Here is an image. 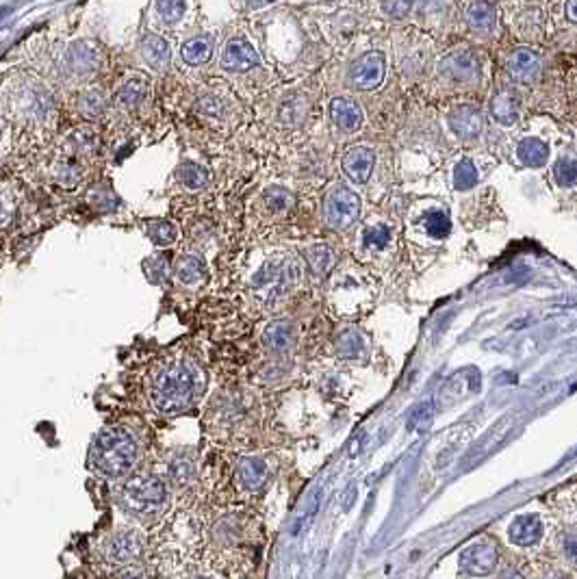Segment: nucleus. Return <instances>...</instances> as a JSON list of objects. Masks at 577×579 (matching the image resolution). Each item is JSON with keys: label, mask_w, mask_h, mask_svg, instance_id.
Here are the masks:
<instances>
[{"label": "nucleus", "mask_w": 577, "mask_h": 579, "mask_svg": "<svg viewBox=\"0 0 577 579\" xmlns=\"http://www.w3.org/2000/svg\"><path fill=\"white\" fill-rule=\"evenodd\" d=\"M118 501L129 515H154L168 501V486H165V482L159 476L137 473V476H131L129 480L122 484Z\"/></svg>", "instance_id": "obj_4"}, {"label": "nucleus", "mask_w": 577, "mask_h": 579, "mask_svg": "<svg viewBox=\"0 0 577 579\" xmlns=\"http://www.w3.org/2000/svg\"><path fill=\"white\" fill-rule=\"evenodd\" d=\"M330 118L343 132H357L363 126V111L354 100L335 98L330 103Z\"/></svg>", "instance_id": "obj_15"}, {"label": "nucleus", "mask_w": 577, "mask_h": 579, "mask_svg": "<svg viewBox=\"0 0 577 579\" xmlns=\"http://www.w3.org/2000/svg\"><path fill=\"white\" fill-rule=\"evenodd\" d=\"M143 271H146L150 282H161L165 280V274H168V263H165L163 256H150L143 263Z\"/></svg>", "instance_id": "obj_39"}, {"label": "nucleus", "mask_w": 577, "mask_h": 579, "mask_svg": "<svg viewBox=\"0 0 577 579\" xmlns=\"http://www.w3.org/2000/svg\"><path fill=\"white\" fill-rule=\"evenodd\" d=\"M324 215L330 228L337 231H346L358 220L360 215V200L354 191H349L347 187H332L328 198L324 204Z\"/></svg>", "instance_id": "obj_5"}, {"label": "nucleus", "mask_w": 577, "mask_h": 579, "mask_svg": "<svg viewBox=\"0 0 577 579\" xmlns=\"http://www.w3.org/2000/svg\"><path fill=\"white\" fill-rule=\"evenodd\" d=\"M567 18L569 22L577 20V0H567Z\"/></svg>", "instance_id": "obj_44"}, {"label": "nucleus", "mask_w": 577, "mask_h": 579, "mask_svg": "<svg viewBox=\"0 0 577 579\" xmlns=\"http://www.w3.org/2000/svg\"><path fill=\"white\" fill-rule=\"evenodd\" d=\"M449 128L454 135L460 139H475L484 128V118H482L480 109L474 104H458L456 109L449 111Z\"/></svg>", "instance_id": "obj_12"}, {"label": "nucleus", "mask_w": 577, "mask_h": 579, "mask_svg": "<svg viewBox=\"0 0 577 579\" xmlns=\"http://www.w3.org/2000/svg\"><path fill=\"white\" fill-rule=\"evenodd\" d=\"M213 50H215V42L210 35H200V37H193V40H190L182 46L181 54L182 59H185V64L190 65H202L207 64V61L213 57Z\"/></svg>", "instance_id": "obj_20"}, {"label": "nucleus", "mask_w": 577, "mask_h": 579, "mask_svg": "<svg viewBox=\"0 0 577 579\" xmlns=\"http://www.w3.org/2000/svg\"><path fill=\"white\" fill-rule=\"evenodd\" d=\"M497 564V549L491 543H475L460 554V569L471 577H484Z\"/></svg>", "instance_id": "obj_10"}, {"label": "nucleus", "mask_w": 577, "mask_h": 579, "mask_svg": "<svg viewBox=\"0 0 577 579\" xmlns=\"http://www.w3.org/2000/svg\"><path fill=\"white\" fill-rule=\"evenodd\" d=\"M140 460V441L129 427H103L87 449V469L104 480H120L135 469Z\"/></svg>", "instance_id": "obj_1"}, {"label": "nucleus", "mask_w": 577, "mask_h": 579, "mask_svg": "<svg viewBox=\"0 0 577 579\" xmlns=\"http://www.w3.org/2000/svg\"><path fill=\"white\" fill-rule=\"evenodd\" d=\"M198 395V371L190 363H170L154 371L148 387L150 404L163 415H179Z\"/></svg>", "instance_id": "obj_2"}, {"label": "nucleus", "mask_w": 577, "mask_h": 579, "mask_svg": "<svg viewBox=\"0 0 577 579\" xmlns=\"http://www.w3.org/2000/svg\"><path fill=\"white\" fill-rule=\"evenodd\" d=\"M391 241V232L386 226H374L365 231V246L369 250H382Z\"/></svg>", "instance_id": "obj_36"}, {"label": "nucleus", "mask_w": 577, "mask_h": 579, "mask_svg": "<svg viewBox=\"0 0 577 579\" xmlns=\"http://www.w3.org/2000/svg\"><path fill=\"white\" fill-rule=\"evenodd\" d=\"M543 26H545V18H543V11L532 7L521 14L519 18V31L523 37H538L543 33Z\"/></svg>", "instance_id": "obj_30"}, {"label": "nucleus", "mask_w": 577, "mask_h": 579, "mask_svg": "<svg viewBox=\"0 0 577 579\" xmlns=\"http://www.w3.org/2000/svg\"><path fill=\"white\" fill-rule=\"evenodd\" d=\"M198 109L202 111V113L220 115L221 113V103H220L218 98H213V96H204V98H200Z\"/></svg>", "instance_id": "obj_43"}, {"label": "nucleus", "mask_w": 577, "mask_h": 579, "mask_svg": "<svg viewBox=\"0 0 577 579\" xmlns=\"http://www.w3.org/2000/svg\"><path fill=\"white\" fill-rule=\"evenodd\" d=\"M176 278L182 285H198L207 278V267L198 256H182L176 263Z\"/></svg>", "instance_id": "obj_24"}, {"label": "nucleus", "mask_w": 577, "mask_h": 579, "mask_svg": "<svg viewBox=\"0 0 577 579\" xmlns=\"http://www.w3.org/2000/svg\"><path fill=\"white\" fill-rule=\"evenodd\" d=\"M307 263L313 276L324 278L330 271V267L335 265V254L328 246H315L307 252Z\"/></svg>", "instance_id": "obj_28"}, {"label": "nucleus", "mask_w": 577, "mask_h": 579, "mask_svg": "<svg viewBox=\"0 0 577 579\" xmlns=\"http://www.w3.org/2000/svg\"><path fill=\"white\" fill-rule=\"evenodd\" d=\"M5 143H7V126H5L3 118H0V154L5 152Z\"/></svg>", "instance_id": "obj_45"}, {"label": "nucleus", "mask_w": 577, "mask_h": 579, "mask_svg": "<svg viewBox=\"0 0 577 579\" xmlns=\"http://www.w3.org/2000/svg\"><path fill=\"white\" fill-rule=\"evenodd\" d=\"M363 349V339L354 332H343L337 341V352L341 356H354Z\"/></svg>", "instance_id": "obj_38"}, {"label": "nucleus", "mask_w": 577, "mask_h": 579, "mask_svg": "<svg viewBox=\"0 0 577 579\" xmlns=\"http://www.w3.org/2000/svg\"><path fill=\"white\" fill-rule=\"evenodd\" d=\"M176 176H179L181 185L190 189V191H198V189L207 187L209 182V172L198 163H182L179 170H176Z\"/></svg>", "instance_id": "obj_27"}, {"label": "nucleus", "mask_w": 577, "mask_h": 579, "mask_svg": "<svg viewBox=\"0 0 577 579\" xmlns=\"http://www.w3.org/2000/svg\"><path fill=\"white\" fill-rule=\"evenodd\" d=\"M424 226H425V232H428V235L435 237V239L447 237L449 228H452L447 215L443 213V211H428V213L424 215Z\"/></svg>", "instance_id": "obj_32"}, {"label": "nucleus", "mask_w": 577, "mask_h": 579, "mask_svg": "<svg viewBox=\"0 0 577 579\" xmlns=\"http://www.w3.org/2000/svg\"><path fill=\"white\" fill-rule=\"evenodd\" d=\"M118 579H142L140 575H132V573H124V575H120Z\"/></svg>", "instance_id": "obj_48"}, {"label": "nucleus", "mask_w": 577, "mask_h": 579, "mask_svg": "<svg viewBox=\"0 0 577 579\" xmlns=\"http://www.w3.org/2000/svg\"><path fill=\"white\" fill-rule=\"evenodd\" d=\"M100 65L98 48L90 42H74L64 53V70L72 79H90Z\"/></svg>", "instance_id": "obj_8"}, {"label": "nucleus", "mask_w": 577, "mask_h": 579, "mask_svg": "<svg viewBox=\"0 0 577 579\" xmlns=\"http://www.w3.org/2000/svg\"><path fill=\"white\" fill-rule=\"evenodd\" d=\"M467 22L471 31L480 33V35H491L497 26V15L491 3L486 0H475L467 9Z\"/></svg>", "instance_id": "obj_19"}, {"label": "nucleus", "mask_w": 577, "mask_h": 579, "mask_svg": "<svg viewBox=\"0 0 577 579\" xmlns=\"http://www.w3.org/2000/svg\"><path fill=\"white\" fill-rule=\"evenodd\" d=\"M146 89H148L146 81L140 79V76H132V79H129L120 87L115 100H118L122 109H137L143 103V98H146Z\"/></svg>", "instance_id": "obj_23"}, {"label": "nucleus", "mask_w": 577, "mask_h": 579, "mask_svg": "<svg viewBox=\"0 0 577 579\" xmlns=\"http://www.w3.org/2000/svg\"><path fill=\"white\" fill-rule=\"evenodd\" d=\"M104 107H107V98L98 92V89H87L83 92L79 100H76V109L85 120H96L103 115Z\"/></svg>", "instance_id": "obj_25"}, {"label": "nucleus", "mask_w": 577, "mask_h": 579, "mask_svg": "<svg viewBox=\"0 0 577 579\" xmlns=\"http://www.w3.org/2000/svg\"><path fill=\"white\" fill-rule=\"evenodd\" d=\"M7 109L15 120L31 128L46 126L54 118V98L42 81L22 76L7 89Z\"/></svg>", "instance_id": "obj_3"}, {"label": "nucleus", "mask_w": 577, "mask_h": 579, "mask_svg": "<svg viewBox=\"0 0 577 579\" xmlns=\"http://www.w3.org/2000/svg\"><path fill=\"white\" fill-rule=\"evenodd\" d=\"M304 118V107L299 104V98H296V103H291V100H285L280 107V120L287 122V124H296V122H299Z\"/></svg>", "instance_id": "obj_41"}, {"label": "nucleus", "mask_w": 577, "mask_h": 579, "mask_svg": "<svg viewBox=\"0 0 577 579\" xmlns=\"http://www.w3.org/2000/svg\"><path fill=\"white\" fill-rule=\"evenodd\" d=\"M441 74L456 85H471L480 81V64L469 50H456L441 61Z\"/></svg>", "instance_id": "obj_9"}, {"label": "nucleus", "mask_w": 577, "mask_h": 579, "mask_svg": "<svg viewBox=\"0 0 577 579\" xmlns=\"http://www.w3.org/2000/svg\"><path fill=\"white\" fill-rule=\"evenodd\" d=\"M240 476L248 488H259L268 477V466L257 458H246L240 466Z\"/></svg>", "instance_id": "obj_29"}, {"label": "nucleus", "mask_w": 577, "mask_h": 579, "mask_svg": "<svg viewBox=\"0 0 577 579\" xmlns=\"http://www.w3.org/2000/svg\"><path fill=\"white\" fill-rule=\"evenodd\" d=\"M142 59L152 68L154 72H163L170 65L171 53H170V44L163 40L161 35H146L142 40L140 46Z\"/></svg>", "instance_id": "obj_18"}, {"label": "nucleus", "mask_w": 577, "mask_h": 579, "mask_svg": "<svg viewBox=\"0 0 577 579\" xmlns=\"http://www.w3.org/2000/svg\"><path fill=\"white\" fill-rule=\"evenodd\" d=\"M146 235H148L150 241L154 243V246L168 248L176 241L179 231H176V226L168 220H152L146 224Z\"/></svg>", "instance_id": "obj_26"}, {"label": "nucleus", "mask_w": 577, "mask_h": 579, "mask_svg": "<svg viewBox=\"0 0 577 579\" xmlns=\"http://www.w3.org/2000/svg\"><path fill=\"white\" fill-rule=\"evenodd\" d=\"M575 174H577L575 159H571V157L560 159L556 163V170H553V176H556L558 187H562V189H569V187L575 185Z\"/></svg>", "instance_id": "obj_34"}, {"label": "nucleus", "mask_w": 577, "mask_h": 579, "mask_svg": "<svg viewBox=\"0 0 577 579\" xmlns=\"http://www.w3.org/2000/svg\"><path fill=\"white\" fill-rule=\"evenodd\" d=\"M274 3V0H246V5L249 9H260V7H265V5H271Z\"/></svg>", "instance_id": "obj_46"}, {"label": "nucleus", "mask_w": 577, "mask_h": 579, "mask_svg": "<svg viewBox=\"0 0 577 579\" xmlns=\"http://www.w3.org/2000/svg\"><path fill=\"white\" fill-rule=\"evenodd\" d=\"M413 5H415V0H380L382 14L388 15V18H396V20L406 18V15L410 14V9H413Z\"/></svg>", "instance_id": "obj_35"}, {"label": "nucleus", "mask_w": 577, "mask_h": 579, "mask_svg": "<svg viewBox=\"0 0 577 579\" xmlns=\"http://www.w3.org/2000/svg\"><path fill=\"white\" fill-rule=\"evenodd\" d=\"M475 182H478V170H475V165L469 159H463L456 165V170H454V187L458 191H467Z\"/></svg>", "instance_id": "obj_31"}, {"label": "nucleus", "mask_w": 577, "mask_h": 579, "mask_svg": "<svg viewBox=\"0 0 577 579\" xmlns=\"http://www.w3.org/2000/svg\"><path fill=\"white\" fill-rule=\"evenodd\" d=\"M15 217V202L14 196L5 189H0V231H5Z\"/></svg>", "instance_id": "obj_40"}, {"label": "nucleus", "mask_w": 577, "mask_h": 579, "mask_svg": "<svg viewBox=\"0 0 577 579\" xmlns=\"http://www.w3.org/2000/svg\"><path fill=\"white\" fill-rule=\"evenodd\" d=\"M547 157H549V148L545 142H541V139L530 137V139H523V142H519L517 159L523 165L543 167L547 163Z\"/></svg>", "instance_id": "obj_21"}, {"label": "nucleus", "mask_w": 577, "mask_h": 579, "mask_svg": "<svg viewBox=\"0 0 577 579\" xmlns=\"http://www.w3.org/2000/svg\"><path fill=\"white\" fill-rule=\"evenodd\" d=\"M170 471H171V477H174L176 482H190L193 477V465L185 458H176L174 462H171Z\"/></svg>", "instance_id": "obj_42"}, {"label": "nucleus", "mask_w": 577, "mask_h": 579, "mask_svg": "<svg viewBox=\"0 0 577 579\" xmlns=\"http://www.w3.org/2000/svg\"><path fill=\"white\" fill-rule=\"evenodd\" d=\"M502 579H523L519 575V573H514V571H508V573H504L502 575Z\"/></svg>", "instance_id": "obj_47"}, {"label": "nucleus", "mask_w": 577, "mask_h": 579, "mask_svg": "<svg viewBox=\"0 0 577 579\" xmlns=\"http://www.w3.org/2000/svg\"><path fill=\"white\" fill-rule=\"evenodd\" d=\"M386 76V57L380 50H371L365 53L363 57H358L349 68L347 81L354 89L360 92H374L382 85Z\"/></svg>", "instance_id": "obj_6"}, {"label": "nucleus", "mask_w": 577, "mask_h": 579, "mask_svg": "<svg viewBox=\"0 0 577 579\" xmlns=\"http://www.w3.org/2000/svg\"><path fill=\"white\" fill-rule=\"evenodd\" d=\"M187 5L185 0H157V14L159 18L168 25H174L179 22L182 15H185Z\"/></svg>", "instance_id": "obj_33"}, {"label": "nucleus", "mask_w": 577, "mask_h": 579, "mask_svg": "<svg viewBox=\"0 0 577 579\" xmlns=\"http://www.w3.org/2000/svg\"><path fill=\"white\" fill-rule=\"evenodd\" d=\"M491 113L499 124L504 126H514L519 122L521 107L519 98L514 96L510 89H499L495 96L491 98Z\"/></svg>", "instance_id": "obj_17"}, {"label": "nucleus", "mask_w": 577, "mask_h": 579, "mask_svg": "<svg viewBox=\"0 0 577 579\" xmlns=\"http://www.w3.org/2000/svg\"><path fill=\"white\" fill-rule=\"evenodd\" d=\"M143 554V538L135 530H120L111 534V538L104 545V558L113 566L132 564L142 558Z\"/></svg>", "instance_id": "obj_7"}, {"label": "nucleus", "mask_w": 577, "mask_h": 579, "mask_svg": "<svg viewBox=\"0 0 577 579\" xmlns=\"http://www.w3.org/2000/svg\"><path fill=\"white\" fill-rule=\"evenodd\" d=\"M293 341H296V330H293V326L285 319L274 321V324H269L268 330H265V345H268L269 349H274V352L288 349Z\"/></svg>", "instance_id": "obj_22"}, {"label": "nucleus", "mask_w": 577, "mask_h": 579, "mask_svg": "<svg viewBox=\"0 0 577 579\" xmlns=\"http://www.w3.org/2000/svg\"><path fill=\"white\" fill-rule=\"evenodd\" d=\"M257 65H260V57L252 44L243 40V37L229 40L224 53H221V68L230 72H248L257 68Z\"/></svg>", "instance_id": "obj_11"}, {"label": "nucleus", "mask_w": 577, "mask_h": 579, "mask_svg": "<svg viewBox=\"0 0 577 579\" xmlns=\"http://www.w3.org/2000/svg\"><path fill=\"white\" fill-rule=\"evenodd\" d=\"M374 152L369 148L357 146L347 150L346 157H343V172H346L349 181L354 182H367L374 170Z\"/></svg>", "instance_id": "obj_16"}, {"label": "nucleus", "mask_w": 577, "mask_h": 579, "mask_svg": "<svg viewBox=\"0 0 577 579\" xmlns=\"http://www.w3.org/2000/svg\"><path fill=\"white\" fill-rule=\"evenodd\" d=\"M508 74L519 83H532L541 74V57L530 48H519L506 61Z\"/></svg>", "instance_id": "obj_13"}, {"label": "nucleus", "mask_w": 577, "mask_h": 579, "mask_svg": "<svg viewBox=\"0 0 577 579\" xmlns=\"http://www.w3.org/2000/svg\"><path fill=\"white\" fill-rule=\"evenodd\" d=\"M263 200L271 213H282V211H287L288 204H291V196H288V191H285V189H269Z\"/></svg>", "instance_id": "obj_37"}, {"label": "nucleus", "mask_w": 577, "mask_h": 579, "mask_svg": "<svg viewBox=\"0 0 577 579\" xmlns=\"http://www.w3.org/2000/svg\"><path fill=\"white\" fill-rule=\"evenodd\" d=\"M510 543L517 547H532L543 538V521L536 515H519L508 527Z\"/></svg>", "instance_id": "obj_14"}]
</instances>
